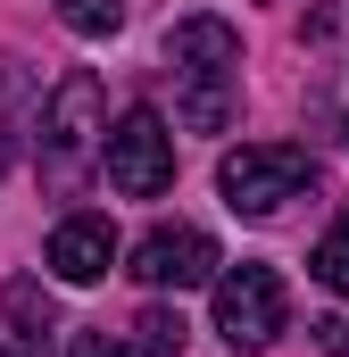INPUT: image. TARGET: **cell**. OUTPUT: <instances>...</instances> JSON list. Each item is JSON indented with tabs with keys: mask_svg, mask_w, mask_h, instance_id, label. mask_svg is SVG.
I'll use <instances>...</instances> for the list:
<instances>
[{
	"mask_svg": "<svg viewBox=\"0 0 349 357\" xmlns=\"http://www.w3.org/2000/svg\"><path fill=\"white\" fill-rule=\"evenodd\" d=\"M167 59L183 75V125L191 133H225L242 108V33L225 17H183L167 33Z\"/></svg>",
	"mask_w": 349,
	"mask_h": 357,
	"instance_id": "6da1fadb",
	"label": "cell"
},
{
	"mask_svg": "<svg viewBox=\"0 0 349 357\" xmlns=\"http://www.w3.org/2000/svg\"><path fill=\"white\" fill-rule=\"evenodd\" d=\"M308 183H316V158L291 150V142H242V150L216 158V191H225L233 216H274V208H291Z\"/></svg>",
	"mask_w": 349,
	"mask_h": 357,
	"instance_id": "7a4b0ae2",
	"label": "cell"
},
{
	"mask_svg": "<svg viewBox=\"0 0 349 357\" xmlns=\"http://www.w3.org/2000/svg\"><path fill=\"white\" fill-rule=\"evenodd\" d=\"M283 316H291V299H283V274L274 266L242 258V266L216 274V341H233V349H274V341H283Z\"/></svg>",
	"mask_w": 349,
	"mask_h": 357,
	"instance_id": "3957f363",
	"label": "cell"
},
{
	"mask_svg": "<svg viewBox=\"0 0 349 357\" xmlns=\"http://www.w3.org/2000/svg\"><path fill=\"white\" fill-rule=\"evenodd\" d=\"M100 133H108V125H100V75L75 67L67 84L50 91V116H42V175H50V183H75L84 158L100 150Z\"/></svg>",
	"mask_w": 349,
	"mask_h": 357,
	"instance_id": "277c9868",
	"label": "cell"
},
{
	"mask_svg": "<svg viewBox=\"0 0 349 357\" xmlns=\"http://www.w3.org/2000/svg\"><path fill=\"white\" fill-rule=\"evenodd\" d=\"M100 158H108V183L125 191V199H158L174 183V133L158 108H133V116H117V133L100 142Z\"/></svg>",
	"mask_w": 349,
	"mask_h": 357,
	"instance_id": "5b68a950",
	"label": "cell"
},
{
	"mask_svg": "<svg viewBox=\"0 0 349 357\" xmlns=\"http://www.w3.org/2000/svg\"><path fill=\"white\" fill-rule=\"evenodd\" d=\"M216 241L200 233V225H158V233H142V250H133V282H150V291H200V282H216Z\"/></svg>",
	"mask_w": 349,
	"mask_h": 357,
	"instance_id": "8992f818",
	"label": "cell"
},
{
	"mask_svg": "<svg viewBox=\"0 0 349 357\" xmlns=\"http://www.w3.org/2000/svg\"><path fill=\"white\" fill-rule=\"evenodd\" d=\"M42 258H50L59 282H75V291H84V282H100V274L117 266V225H108V216H67V225L50 233V250H42Z\"/></svg>",
	"mask_w": 349,
	"mask_h": 357,
	"instance_id": "52a82bcc",
	"label": "cell"
},
{
	"mask_svg": "<svg viewBox=\"0 0 349 357\" xmlns=\"http://www.w3.org/2000/svg\"><path fill=\"white\" fill-rule=\"evenodd\" d=\"M0 316L17 324V357H50V333H59V307H50V291H42L34 274H17V282L0 291Z\"/></svg>",
	"mask_w": 349,
	"mask_h": 357,
	"instance_id": "ba28073f",
	"label": "cell"
},
{
	"mask_svg": "<svg viewBox=\"0 0 349 357\" xmlns=\"http://www.w3.org/2000/svg\"><path fill=\"white\" fill-rule=\"evenodd\" d=\"M59 25L84 33V42H108V33L125 25V0H59Z\"/></svg>",
	"mask_w": 349,
	"mask_h": 357,
	"instance_id": "9c48e42d",
	"label": "cell"
},
{
	"mask_svg": "<svg viewBox=\"0 0 349 357\" xmlns=\"http://www.w3.org/2000/svg\"><path fill=\"white\" fill-rule=\"evenodd\" d=\"M308 274H316L325 291H341V299H349V216L333 225V233H325V241H316V258H308Z\"/></svg>",
	"mask_w": 349,
	"mask_h": 357,
	"instance_id": "30bf717a",
	"label": "cell"
},
{
	"mask_svg": "<svg viewBox=\"0 0 349 357\" xmlns=\"http://www.w3.org/2000/svg\"><path fill=\"white\" fill-rule=\"evenodd\" d=\"M174 349H183V316L150 307V316L133 324V357H174Z\"/></svg>",
	"mask_w": 349,
	"mask_h": 357,
	"instance_id": "8fae6325",
	"label": "cell"
},
{
	"mask_svg": "<svg viewBox=\"0 0 349 357\" xmlns=\"http://www.w3.org/2000/svg\"><path fill=\"white\" fill-rule=\"evenodd\" d=\"M75 357H133V349H125L108 324H84V333H75Z\"/></svg>",
	"mask_w": 349,
	"mask_h": 357,
	"instance_id": "7c38bea8",
	"label": "cell"
},
{
	"mask_svg": "<svg viewBox=\"0 0 349 357\" xmlns=\"http://www.w3.org/2000/svg\"><path fill=\"white\" fill-rule=\"evenodd\" d=\"M316 349H325V357H349V316H325V324H316Z\"/></svg>",
	"mask_w": 349,
	"mask_h": 357,
	"instance_id": "4fadbf2b",
	"label": "cell"
},
{
	"mask_svg": "<svg viewBox=\"0 0 349 357\" xmlns=\"http://www.w3.org/2000/svg\"><path fill=\"white\" fill-rule=\"evenodd\" d=\"M0 167H8V142H0Z\"/></svg>",
	"mask_w": 349,
	"mask_h": 357,
	"instance_id": "5bb4252c",
	"label": "cell"
},
{
	"mask_svg": "<svg viewBox=\"0 0 349 357\" xmlns=\"http://www.w3.org/2000/svg\"><path fill=\"white\" fill-rule=\"evenodd\" d=\"M341 142H349V133H341Z\"/></svg>",
	"mask_w": 349,
	"mask_h": 357,
	"instance_id": "9a60e30c",
	"label": "cell"
},
{
	"mask_svg": "<svg viewBox=\"0 0 349 357\" xmlns=\"http://www.w3.org/2000/svg\"><path fill=\"white\" fill-rule=\"evenodd\" d=\"M0 357H8V349H0Z\"/></svg>",
	"mask_w": 349,
	"mask_h": 357,
	"instance_id": "2e32d148",
	"label": "cell"
}]
</instances>
